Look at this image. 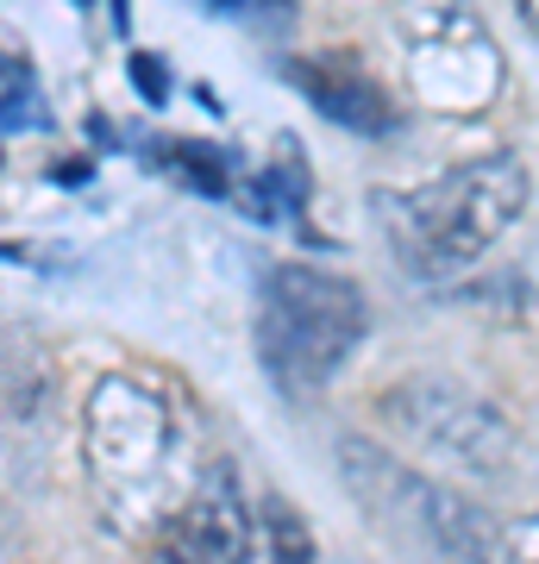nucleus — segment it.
<instances>
[{
	"label": "nucleus",
	"instance_id": "nucleus-1",
	"mask_svg": "<svg viewBox=\"0 0 539 564\" xmlns=\"http://www.w3.org/2000/svg\"><path fill=\"white\" fill-rule=\"evenodd\" d=\"M82 464L100 521L120 540L151 545L195 502V489L220 458H207V440L176 389L139 370H107L82 414Z\"/></svg>",
	"mask_w": 539,
	"mask_h": 564
},
{
	"label": "nucleus",
	"instance_id": "nucleus-2",
	"mask_svg": "<svg viewBox=\"0 0 539 564\" xmlns=\"http://www.w3.org/2000/svg\"><path fill=\"white\" fill-rule=\"evenodd\" d=\"M520 207H527V170L508 151L459 163L408 195H377L382 232L414 276H452L464 263H477L520 220Z\"/></svg>",
	"mask_w": 539,
	"mask_h": 564
},
{
	"label": "nucleus",
	"instance_id": "nucleus-3",
	"mask_svg": "<svg viewBox=\"0 0 539 564\" xmlns=\"http://www.w3.org/2000/svg\"><path fill=\"white\" fill-rule=\"evenodd\" d=\"M370 307L358 282L308 263H277L258 295V351L282 389H320L333 383L352 351H358Z\"/></svg>",
	"mask_w": 539,
	"mask_h": 564
},
{
	"label": "nucleus",
	"instance_id": "nucleus-4",
	"mask_svg": "<svg viewBox=\"0 0 539 564\" xmlns=\"http://www.w3.org/2000/svg\"><path fill=\"white\" fill-rule=\"evenodd\" d=\"M339 464H345L352 496H364V508L377 514V527L396 540L401 558L483 564V527L452 489H440L433 477H420L408 464H396L370 440H339Z\"/></svg>",
	"mask_w": 539,
	"mask_h": 564
},
{
	"label": "nucleus",
	"instance_id": "nucleus-5",
	"mask_svg": "<svg viewBox=\"0 0 539 564\" xmlns=\"http://www.w3.org/2000/svg\"><path fill=\"white\" fill-rule=\"evenodd\" d=\"M382 414H396L427 452H440L445 464H459L471 477H502L515 458V433L489 402H477L471 389L440 383V377H420L382 395Z\"/></svg>",
	"mask_w": 539,
	"mask_h": 564
},
{
	"label": "nucleus",
	"instance_id": "nucleus-6",
	"mask_svg": "<svg viewBox=\"0 0 539 564\" xmlns=\"http://www.w3.org/2000/svg\"><path fill=\"white\" fill-rule=\"evenodd\" d=\"M295 88L345 132H389V101L358 76V69H326V63H295Z\"/></svg>",
	"mask_w": 539,
	"mask_h": 564
},
{
	"label": "nucleus",
	"instance_id": "nucleus-7",
	"mask_svg": "<svg viewBox=\"0 0 539 564\" xmlns=\"http://www.w3.org/2000/svg\"><path fill=\"white\" fill-rule=\"evenodd\" d=\"M158 158L170 163L188 188H201V195H226V188H233V182H226V158L207 151V144H195V139H163Z\"/></svg>",
	"mask_w": 539,
	"mask_h": 564
},
{
	"label": "nucleus",
	"instance_id": "nucleus-8",
	"mask_svg": "<svg viewBox=\"0 0 539 564\" xmlns=\"http://www.w3.org/2000/svg\"><path fill=\"white\" fill-rule=\"evenodd\" d=\"M263 564H314L308 527H301L282 502H270V521H263Z\"/></svg>",
	"mask_w": 539,
	"mask_h": 564
},
{
	"label": "nucleus",
	"instance_id": "nucleus-9",
	"mask_svg": "<svg viewBox=\"0 0 539 564\" xmlns=\"http://www.w3.org/2000/svg\"><path fill=\"white\" fill-rule=\"evenodd\" d=\"M0 126H44V101L20 63L7 69V88H0Z\"/></svg>",
	"mask_w": 539,
	"mask_h": 564
},
{
	"label": "nucleus",
	"instance_id": "nucleus-10",
	"mask_svg": "<svg viewBox=\"0 0 539 564\" xmlns=\"http://www.w3.org/2000/svg\"><path fill=\"white\" fill-rule=\"evenodd\" d=\"M132 82H139L144 101H163V95H170V76H163L158 57H132Z\"/></svg>",
	"mask_w": 539,
	"mask_h": 564
},
{
	"label": "nucleus",
	"instance_id": "nucleus-11",
	"mask_svg": "<svg viewBox=\"0 0 539 564\" xmlns=\"http://www.w3.org/2000/svg\"><path fill=\"white\" fill-rule=\"evenodd\" d=\"M508 545H515V564H539V521H527Z\"/></svg>",
	"mask_w": 539,
	"mask_h": 564
},
{
	"label": "nucleus",
	"instance_id": "nucleus-12",
	"mask_svg": "<svg viewBox=\"0 0 539 564\" xmlns=\"http://www.w3.org/2000/svg\"><path fill=\"white\" fill-rule=\"evenodd\" d=\"M214 7H226V13H277L289 0H214Z\"/></svg>",
	"mask_w": 539,
	"mask_h": 564
},
{
	"label": "nucleus",
	"instance_id": "nucleus-13",
	"mask_svg": "<svg viewBox=\"0 0 539 564\" xmlns=\"http://www.w3.org/2000/svg\"><path fill=\"white\" fill-rule=\"evenodd\" d=\"M520 7H527V20H533V25H539V0H520Z\"/></svg>",
	"mask_w": 539,
	"mask_h": 564
},
{
	"label": "nucleus",
	"instance_id": "nucleus-14",
	"mask_svg": "<svg viewBox=\"0 0 539 564\" xmlns=\"http://www.w3.org/2000/svg\"><path fill=\"white\" fill-rule=\"evenodd\" d=\"M82 7H88V0H82Z\"/></svg>",
	"mask_w": 539,
	"mask_h": 564
}]
</instances>
